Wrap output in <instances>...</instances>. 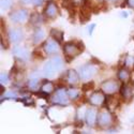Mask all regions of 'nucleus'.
<instances>
[{"label":"nucleus","mask_w":134,"mask_h":134,"mask_svg":"<svg viewBox=\"0 0 134 134\" xmlns=\"http://www.w3.org/2000/svg\"><path fill=\"white\" fill-rule=\"evenodd\" d=\"M117 76H118V79L121 82L127 83L129 81V79H130V72L127 69H120L119 72H118V74H117Z\"/></svg>","instance_id":"6ab92c4d"},{"label":"nucleus","mask_w":134,"mask_h":134,"mask_svg":"<svg viewBox=\"0 0 134 134\" xmlns=\"http://www.w3.org/2000/svg\"><path fill=\"white\" fill-rule=\"evenodd\" d=\"M102 90H103V92H105L107 94L115 93L118 90V84L116 81H113V80L106 81L102 84Z\"/></svg>","instance_id":"9d476101"},{"label":"nucleus","mask_w":134,"mask_h":134,"mask_svg":"<svg viewBox=\"0 0 134 134\" xmlns=\"http://www.w3.org/2000/svg\"><path fill=\"white\" fill-rule=\"evenodd\" d=\"M30 23L33 25V26H40L42 23H43V17L41 16V14H39L38 12H33L31 15H30Z\"/></svg>","instance_id":"f3484780"},{"label":"nucleus","mask_w":134,"mask_h":134,"mask_svg":"<svg viewBox=\"0 0 134 134\" xmlns=\"http://www.w3.org/2000/svg\"><path fill=\"white\" fill-rule=\"evenodd\" d=\"M80 18H81L82 23H85V21H87L89 18H90V11L88 10V8H87L86 5H84V8H83L82 11H81Z\"/></svg>","instance_id":"aec40b11"},{"label":"nucleus","mask_w":134,"mask_h":134,"mask_svg":"<svg viewBox=\"0 0 134 134\" xmlns=\"http://www.w3.org/2000/svg\"><path fill=\"white\" fill-rule=\"evenodd\" d=\"M51 37L55 41H57L58 43H61L62 40H63V31H61L59 29H56V28H53L51 30Z\"/></svg>","instance_id":"a211bd4d"},{"label":"nucleus","mask_w":134,"mask_h":134,"mask_svg":"<svg viewBox=\"0 0 134 134\" xmlns=\"http://www.w3.org/2000/svg\"><path fill=\"white\" fill-rule=\"evenodd\" d=\"M96 72H97V66H94L91 63H86L79 69V74L81 76V79L84 81H88L92 79Z\"/></svg>","instance_id":"f03ea898"},{"label":"nucleus","mask_w":134,"mask_h":134,"mask_svg":"<svg viewBox=\"0 0 134 134\" xmlns=\"http://www.w3.org/2000/svg\"><path fill=\"white\" fill-rule=\"evenodd\" d=\"M68 94H69V98H70L71 100H75V99L79 98L80 92H79V90H77V89L71 88V89H69V90H68Z\"/></svg>","instance_id":"b1692460"},{"label":"nucleus","mask_w":134,"mask_h":134,"mask_svg":"<svg viewBox=\"0 0 134 134\" xmlns=\"http://www.w3.org/2000/svg\"><path fill=\"white\" fill-rule=\"evenodd\" d=\"M1 10L3 11H7L10 9V7L12 5V2H13V0H1Z\"/></svg>","instance_id":"393cba45"},{"label":"nucleus","mask_w":134,"mask_h":134,"mask_svg":"<svg viewBox=\"0 0 134 134\" xmlns=\"http://www.w3.org/2000/svg\"><path fill=\"white\" fill-rule=\"evenodd\" d=\"M44 38H45V32L41 28H37L32 35V41L35 44H39L41 41H43Z\"/></svg>","instance_id":"2eb2a0df"},{"label":"nucleus","mask_w":134,"mask_h":134,"mask_svg":"<svg viewBox=\"0 0 134 134\" xmlns=\"http://www.w3.org/2000/svg\"><path fill=\"white\" fill-rule=\"evenodd\" d=\"M41 89H42V90H44V91L48 92V93H51V92L54 90V85H53V83L49 82V81H44V83H43Z\"/></svg>","instance_id":"4be33fe9"},{"label":"nucleus","mask_w":134,"mask_h":134,"mask_svg":"<svg viewBox=\"0 0 134 134\" xmlns=\"http://www.w3.org/2000/svg\"><path fill=\"white\" fill-rule=\"evenodd\" d=\"M69 94L68 91L64 88H59L55 91L54 99H53V103L54 104H58V105H66L69 103Z\"/></svg>","instance_id":"7ed1b4c3"},{"label":"nucleus","mask_w":134,"mask_h":134,"mask_svg":"<svg viewBox=\"0 0 134 134\" xmlns=\"http://www.w3.org/2000/svg\"><path fill=\"white\" fill-rule=\"evenodd\" d=\"M120 94L122 97V99L128 101L129 99L132 98V88L128 85V84H122L120 87Z\"/></svg>","instance_id":"ddd939ff"},{"label":"nucleus","mask_w":134,"mask_h":134,"mask_svg":"<svg viewBox=\"0 0 134 134\" xmlns=\"http://www.w3.org/2000/svg\"><path fill=\"white\" fill-rule=\"evenodd\" d=\"M43 2H44V0H32V3L35 4V5H37V7L42 5Z\"/></svg>","instance_id":"cd10ccee"},{"label":"nucleus","mask_w":134,"mask_h":134,"mask_svg":"<svg viewBox=\"0 0 134 134\" xmlns=\"http://www.w3.org/2000/svg\"><path fill=\"white\" fill-rule=\"evenodd\" d=\"M104 101H105V96L103 93V90L94 91L89 97V103L94 106H100V105L104 104Z\"/></svg>","instance_id":"0eeeda50"},{"label":"nucleus","mask_w":134,"mask_h":134,"mask_svg":"<svg viewBox=\"0 0 134 134\" xmlns=\"http://www.w3.org/2000/svg\"><path fill=\"white\" fill-rule=\"evenodd\" d=\"M39 85H40V81L39 79H31L29 82H28V87L31 89V90H37L39 88Z\"/></svg>","instance_id":"5701e85b"},{"label":"nucleus","mask_w":134,"mask_h":134,"mask_svg":"<svg viewBox=\"0 0 134 134\" xmlns=\"http://www.w3.org/2000/svg\"><path fill=\"white\" fill-rule=\"evenodd\" d=\"M0 81H1V84H7L8 82H9V75L7 74V73H4V72H2L1 73V75H0Z\"/></svg>","instance_id":"bb28decb"},{"label":"nucleus","mask_w":134,"mask_h":134,"mask_svg":"<svg viewBox=\"0 0 134 134\" xmlns=\"http://www.w3.org/2000/svg\"><path fill=\"white\" fill-rule=\"evenodd\" d=\"M43 49L47 55H54L57 54L59 51V46H58V42L55 41L54 39L52 40H47L43 45Z\"/></svg>","instance_id":"1a4fd4ad"},{"label":"nucleus","mask_w":134,"mask_h":134,"mask_svg":"<svg viewBox=\"0 0 134 134\" xmlns=\"http://www.w3.org/2000/svg\"><path fill=\"white\" fill-rule=\"evenodd\" d=\"M20 2L24 4H30V3H32V0H20Z\"/></svg>","instance_id":"c756f323"},{"label":"nucleus","mask_w":134,"mask_h":134,"mask_svg":"<svg viewBox=\"0 0 134 134\" xmlns=\"http://www.w3.org/2000/svg\"><path fill=\"white\" fill-rule=\"evenodd\" d=\"M96 27V25L94 24H92L90 27H89V35H92V31H93V28Z\"/></svg>","instance_id":"7c9ffc66"},{"label":"nucleus","mask_w":134,"mask_h":134,"mask_svg":"<svg viewBox=\"0 0 134 134\" xmlns=\"http://www.w3.org/2000/svg\"><path fill=\"white\" fill-rule=\"evenodd\" d=\"M52 63L54 65V68L56 69V71H60L62 69V66H63V63H62V59L60 57H58V56H56V57L52 58Z\"/></svg>","instance_id":"412c9836"},{"label":"nucleus","mask_w":134,"mask_h":134,"mask_svg":"<svg viewBox=\"0 0 134 134\" xmlns=\"http://www.w3.org/2000/svg\"><path fill=\"white\" fill-rule=\"evenodd\" d=\"M97 124L100 128H108L111 125V115L108 111H101L97 117Z\"/></svg>","instance_id":"39448f33"},{"label":"nucleus","mask_w":134,"mask_h":134,"mask_svg":"<svg viewBox=\"0 0 134 134\" xmlns=\"http://www.w3.org/2000/svg\"><path fill=\"white\" fill-rule=\"evenodd\" d=\"M93 87H94V83L90 81V82L84 84L83 87H82V89H83L84 91H88V90H91V89H93Z\"/></svg>","instance_id":"a878e982"},{"label":"nucleus","mask_w":134,"mask_h":134,"mask_svg":"<svg viewBox=\"0 0 134 134\" xmlns=\"http://www.w3.org/2000/svg\"><path fill=\"white\" fill-rule=\"evenodd\" d=\"M126 3H128L129 7H131L132 9H134V0H126Z\"/></svg>","instance_id":"c85d7f7f"},{"label":"nucleus","mask_w":134,"mask_h":134,"mask_svg":"<svg viewBox=\"0 0 134 134\" xmlns=\"http://www.w3.org/2000/svg\"><path fill=\"white\" fill-rule=\"evenodd\" d=\"M12 53L15 57L19 60H26L29 57V52L27 48L23 46H14L12 49Z\"/></svg>","instance_id":"9b49d317"},{"label":"nucleus","mask_w":134,"mask_h":134,"mask_svg":"<svg viewBox=\"0 0 134 134\" xmlns=\"http://www.w3.org/2000/svg\"><path fill=\"white\" fill-rule=\"evenodd\" d=\"M8 38H9L10 42H12L14 44H17V43H19L21 40L24 39V32H23V30L19 29V28L11 29L8 32Z\"/></svg>","instance_id":"423d86ee"},{"label":"nucleus","mask_w":134,"mask_h":134,"mask_svg":"<svg viewBox=\"0 0 134 134\" xmlns=\"http://www.w3.org/2000/svg\"><path fill=\"white\" fill-rule=\"evenodd\" d=\"M44 14L47 18H55L59 14V9L54 1H48L44 9Z\"/></svg>","instance_id":"6e6552de"},{"label":"nucleus","mask_w":134,"mask_h":134,"mask_svg":"<svg viewBox=\"0 0 134 134\" xmlns=\"http://www.w3.org/2000/svg\"><path fill=\"white\" fill-rule=\"evenodd\" d=\"M80 79H81V76H80L79 72H76L75 70H69L68 73H66V81L72 85L79 83Z\"/></svg>","instance_id":"4468645a"},{"label":"nucleus","mask_w":134,"mask_h":134,"mask_svg":"<svg viewBox=\"0 0 134 134\" xmlns=\"http://www.w3.org/2000/svg\"><path fill=\"white\" fill-rule=\"evenodd\" d=\"M43 73L46 77H52L55 75L56 73V69L54 68V65L52 63V61H47L43 66Z\"/></svg>","instance_id":"dca6fc26"},{"label":"nucleus","mask_w":134,"mask_h":134,"mask_svg":"<svg viewBox=\"0 0 134 134\" xmlns=\"http://www.w3.org/2000/svg\"><path fill=\"white\" fill-rule=\"evenodd\" d=\"M109 1H116V0H109Z\"/></svg>","instance_id":"2f4dec72"},{"label":"nucleus","mask_w":134,"mask_h":134,"mask_svg":"<svg viewBox=\"0 0 134 134\" xmlns=\"http://www.w3.org/2000/svg\"><path fill=\"white\" fill-rule=\"evenodd\" d=\"M97 111L93 108H88L86 110V114H85V120H86V124L88 126L92 127L96 121H97Z\"/></svg>","instance_id":"f8f14e48"},{"label":"nucleus","mask_w":134,"mask_h":134,"mask_svg":"<svg viewBox=\"0 0 134 134\" xmlns=\"http://www.w3.org/2000/svg\"><path fill=\"white\" fill-rule=\"evenodd\" d=\"M63 53L66 58V61H72L77 55L82 53V49L80 47V42H68L63 45Z\"/></svg>","instance_id":"f257e3e1"},{"label":"nucleus","mask_w":134,"mask_h":134,"mask_svg":"<svg viewBox=\"0 0 134 134\" xmlns=\"http://www.w3.org/2000/svg\"><path fill=\"white\" fill-rule=\"evenodd\" d=\"M10 18L14 24H23L28 18V11L24 9L16 10L10 14Z\"/></svg>","instance_id":"20e7f679"}]
</instances>
